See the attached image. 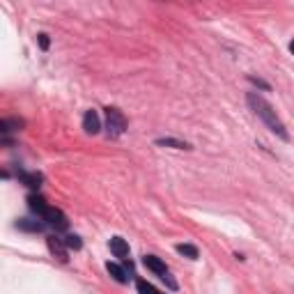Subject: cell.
<instances>
[{
	"instance_id": "cell-1",
	"label": "cell",
	"mask_w": 294,
	"mask_h": 294,
	"mask_svg": "<svg viewBox=\"0 0 294 294\" xmlns=\"http://www.w3.org/2000/svg\"><path fill=\"white\" fill-rule=\"evenodd\" d=\"M246 101H248V106H251V110L266 124V129H269L271 133H276L280 140H289V133H287V129H285V124L280 122V117L276 115L274 106H271L264 96L257 94V92H248Z\"/></svg>"
},
{
	"instance_id": "cell-2",
	"label": "cell",
	"mask_w": 294,
	"mask_h": 294,
	"mask_svg": "<svg viewBox=\"0 0 294 294\" xmlns=\"http://www.w3.org/2000/svg\"><path fill=\"white\" fill-rule=\"evenodd\" d=\"M142 264H145L150 271H154V274L159 276V278L163 280V283L168 285L170 289H177V287H179V285H177V280H175L173 276H170L168 266H165V262L161 260V257H156V255H145V257H142Z\"/></svg>"
},
{
	"instance_id": "cell-3",
	"label": "cell",
	"mask_w": 294,
	"mask_h": 294,
	"mask_svg": "<svg viewBox=\"0 0 294 294\" xmlns=\"http://www.w3.org/2000/svg\"><path fill=\"white\" fill-rule=\"evenodd\" d=\"M127 131V117L117 108H106V136L119 138Z\"/></svg>"
},
{
	"instance_id": "cell-4",
	"label": "cell",
	"mask_w": 294,
	"mask_h": 294,
	"mask_svg": "<svg viewBox=\"0 0 294 294\" xmlns=\"http://www.w3.org/2000/svg\"><path fill=\"white\" fill-rule=\"evenodd\" d=\"M46 246H48L51 255L58 257L60 262H69V253H67V243H64V239L51 234V237H46Z\"/></svg>"
},
{
	"instance_id": "cell-5",
	"label": "cell",
	"mask_w": 294,
	"mask_h": 294,
	"mask_svg": "<svg viewBox=\"0 0 294 294\" xmlns=\"http://www.w3.org/2000/svg\"><path fill=\"white\" fill-rule=\"evenodd\" d=\"M41 220H46V225H51V228H55V232H58V230H60V232H62V230H67V228H69V220H67V216H64L60 209H53V207H51V211H48V214H46Z\"/></svg>"
},
{
	"instance_id": "cell-6",
	"label": "cell",
	"mask_w": 294,
	"mask_h": 294,
	"mask_svg": "<svg viewBox=\"0 0 294 294\" xmlns=\"http://www.w3.org/2000/svg\"><path fill=\"white\" fill-rule=\"evenodd\" d=\"M18 182L26 184L28 188H32V191H37V188L41 186V182H44V175L37 173V170H32V173H26V170H18Z\"/></svg>"
},
{
	"instance_id": "cell-7",
	"label": "cell",
	"mask_w": 294,
	"mask_h": 294,
	"mask_svg": "<svg viewBox=\"0 0 294 294\" xmlns=\"http://www.w3.org/2000/svg\"><path fill=\"white\" fill-rule=\"evenodd\" d=\"M28 207H30V209L35 211L37 216H39V218H44V216L51 211L48 202H46L44 198L39 195V193H37V195H35V193H32V195H28Z\"/></svg>"
},
{
	"instance_id": "cell-8",
	"label": "cell",
	"mask_w": 294,
	"mask_h": 294,
	"mask_svg": "<svg viewBox=\"0 0 294 294\" xmlns=\"http://www.w3.org/2000/svg\"><path fill=\"white\" fill-rule=\"evenodd\" d=\"M83 129H85V133H90V136L101 131V122H99L96 110H87V113L83 115Z\"/></svg>"
},
{
	"instance_id": "cell-9",
	"label": "cell",
	"mask_w": 294,
	"mask_h": 294,
	"mask_svg": "<svg viewBox=\"0 0 294 294\" xmlns=\"http://www.w3.org/2000/svg\"><path fill=\"white\" fill-rule=\"evenodd\" d=\"M108 246H110V253H113L115 257H119V260H127V255H129V243L124 241L122 237H113Z\"/></svg>"
},
{
	"instance_id": "cell-10",
	"label": "cell",
	"mask_w": 294,
	"mask_h": 294,
	"mask_svg": "<svg viewBox=\"0 0 294 294\" xmlns=\"http://www.w3.org/2000/svg\"><path fill=\"white\" fill-rule=\"evenodd\" d=\"M16 228L23 232H41L46 228V220H30V218H18Z\"/></svg>"
},
{
	"instance_id": "cell-11",
	"label": "cell",
	"mask_w": 294,
	"mask_h": 294,
	"mask_svg": "<svg viewBox=\"0 0 294 294\" xmlns=\"http://www.w3.org/2000/svg\"><path fill=\"white\" fill-rule=\"evenodd\" d=\"M23 119L21 117H7V119H0V131L3 133H9V131H18L23 129Z\"/></svg>"
},
{
	"instance_id": "cell-12",
	"label": "cell",
	"mask_w": 294,
	"mask_h": 294,
	"mask_svg": "<svg viewBox=\"0 0 294 294\" xmlns=\"http://www.w3.org/2000/svg\"><path fill=\"white\" fill-rule=\"evenodd\" d=\"M106 271H108V274L113 276L117 283H127V280H129L127 278V271H124L119 264H115V262H108V264H106Z\"/></svg>"
},
{
	"instance_id": "cell-13",
	"label": "cell",
	"mask_w": 294,
	"mask_h": 294,
	"mask_svg": "<svg viewBox=\"0 0 294 294\" xmlns=\"http://www.w3.org/2000/svg\"><path fill=\"white\" fill-rule=\"evenodd\" d=\"M159 147H173V150H191L188 142H182V140H175V138H159L156 140Z\"/></svg>"
},
{
	"instance_id": "cell-14",
	"label": "cell",
	"mask_w": 294,
	"mask_h": 294,
	"mask_svg": "<svg viewBox=\"0 0 294 294\" xmlns=\"http://www.w3.org/2000/svg\"><path fill=\"white\" fill-rule=\"evenodd\" d=\"M177 253L184 257H188V260H198V248L193 246V243H177Z\"/></svg>"
},
{
	"instance_id": "cell-15",
	"label": "cell",
	"mask_w": 294,
	"mask_h": 294,
	"mask_svg": "<svg viewBox=\"0 0 294 294\" xmlns=\"http://www.w3.org/2000/svg\"><path fill=\"white\" fill-rule=\"evenodd\" d=\"M136 289H138V294H163V292H159V289H156L152 283H147L145 278H138L136 280Z\"/></svg>"
},
{
	"instance_id": "cell-16",
	"label": "cell",
	"mask_w": 294,
	"mask_h": 294,
	"mask_svg": "<svg viewBox=\"0 0 294 294\" xmlns=\"http://www.w3.org/2000/svg\"><path fill=\"white\" fill-rule=\"evenodd\" d=\"M64 243H67V248H71V251H81L83 248V241L78 234H67V237H64Z\"/></svg>"
},
{
	"instance_id": "cell-17",
	"label": "cell",
	"mask_w": 294,
	"mask_h": 294,
	"mask_svg": "<svg viewBox=\"0 0 294 294\" xmlns=\"http://www.w3.org/2000/svg\"><path fill=\"white\" fill-rule=\"evenodd\" d=\"M37 41H39V48L41 51H48L51 39H48V35H46V32H39V35H37Z\"/></svg>"
},
{
	"instance_id": "cell-18",
	"label": "cell",
	"mask_w": 294,
	"mask_h": 294,
	"mask_svg": "<svg viewBox=\"0 0 294 294\" xmlns=\"http://www.w3.org/2000/svg\"><path fill=\"white\" fill-rule=\"evenodd\" d=\"M248 81L253 83V85H257V87H262V90H269V83H264V81H260V78H255V76H248Z\"/></svg>"
},
{
	"instance_id": "cell-19",
	"label": "cell",
	"mask_w": 294,
	"mask_h": 294,
	"mask_svg": "<svg viewBox=\"0 0 294 294\" xmlns=\"http://www.w3.org/2000/svg\"><path fill=\"white\" fill-rule=\"evenodd\" d=\"M289 53H292V55H294V39H292V41H289Z\"/></svg>"
}]
</instances>
